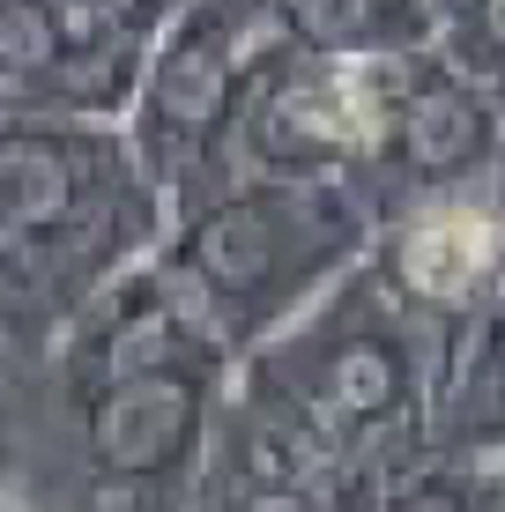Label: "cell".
Wrapping results in <instances>:
<instances>
[{
  "label": "cell",
  "instance_id": "cell-9",
  "mask_svg": "<svg viewBox=\"0 0 505 512\" xmlns=\"http://www.w3.org/2000/svg\"><path fill=\"white\" fill-rule=\"evenodd\" d=\"M498 201H505V156H498Z\"/></svg>",
  "mask_w": 505,
  "mask_h": 512
},
{
  "label": "cell",
  "instance_id": "cell-2",
  "mask_svg": "<svg viewBox=\"0 0 505 512\" xmlns=\"http://www.w3.org/2000/svg\"><path fill=\"white\" fill-rule=\"evenodd\" d=\"M372 208L342 179H238L171 216L164 268L208 305L223 349H260L364 260Z\"/></svg>",
  "mask_w": 505,
  "mask_h": 512
},
{
  "label": "cell",
  "instance_id": "cell-3",
  "mask_svg": "<svg viewBox=\"0 0 505 512\" xmlns=\"http://www.w3.org/2000/svg\"><path fill=\"white\" fill-rule=\"evenodd\" d=\"M283 52L290 45L275 30L268 0H186L149 38V75L127 112V141L171 216L231 186L238 119Z\"/></svg>",
  "mask_w": 505,
  "mask_h": 512
},
{
  "label": "cell",
  "instance_id": "cell-1",
  "mask_svg": "<svg viewBox=\"0 0 505 512\" xmlns=\"http://www.w3.org/2000/svg\"><path fill=\"white\" fill-rule=\"evenodd\" d=\"M164 231L127 127H0V364L60 342L90 297L164 253Z\"/></svg>",
  "mask_w": 505,
  "mask_h": 512
},
{
  "label": "cell",
  "instance_id": "cell-6",
  "mask_svg": "<svg viewBox=\"0 0 505 512\" xmlns=\"http://www.w3.org/2000/svg\"><path fill=\"white\" fill-rule=\"evenodd\" d=\"M379 275L409 297L424 320H483V305L505 290V201L498 179L416 201L379 238Z\"/></svg>",
  "mask_w": 505,
  "mask_h": 512
},
{
  "label": "cell",
  "instance_id": "cell-4",
  "mask_svg": "<svg viewBox=\"0 0 505 512\" xmlns=\"http://www.w3.org/2000/svg\"><path fill=\"white\" fill-rule=\"evenodd\" d=\"M149 30L119 0H0V127H127Z\"/></svg>",
  "mask_w": 505,
  "mask_h": 512
},
{
  "label": "cell",
  "instance_id": "cell-5",
  "mask_svg": "<svg viewBox=\"0 0 505 512\" xmlns=\"http://www.w3.org/2000/svg\"><path fill=\"white\" fill-rule=\"evenodd\" d=\"M498 156H505V112L468 75H454L439 52H424L402 112L387 127V149L372 156L357 193L372 208V223L379 216L394 223L416 201H439V193L498 179Z\"/></svg>",
  "mask_w": 505,
  "mask_h": 512
},
{
  "label": "cell",
  "instance_id": "cell-7",
  "mask_svg": "<svg viewBox=\"0 0 505 512\" xmlns=\"http://www.w3.org/2000/svg\"><path fill=\"white\" fill-rule=\"evenodd\" d=\"M275 30L305 60H394L431 52V8L424 0H268Z\"/></svg>",
  "mask_w": 505,
  "mask_h": 512
},
{
  "label": "cell",
  "instance_id": "cell-8",
  "mask_svg": "<svg viewBox=\"0 0 505 512\" xmlns=\"http://www.w3.org/2000/svg\"><path fill=\"white\" fill-rule=\"evenodd\" d=\"M119 8H127V15H134V23H142V30H149V38H156V30H164V23H171V15H179V8H186V0H119Z\"/></svg>",
  "mask_w": 505,
  "mask_h": 512
}]
</instances>
